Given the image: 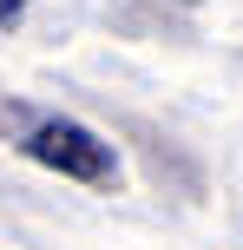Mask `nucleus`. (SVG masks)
Here are the masks:
<instances>
[{
  "label": "nucleus",
  "mask_w": 243,
  "mask_h": 250,
  "mask_svg": "<svg viewBox=\"0 0 243 250\" xmlns=\"http://www.w3.org/2000/svg\"><path fill=\"white\" fill-rule=\"evenodd\" d=\"M0 125H13L20 151L46 171L73 178V185H118V151L92 125H79L66 112H26V105H0Z\"/></svg>",
  "instance_id": "obj_1"
},
{
  "label": "nucleus",
  "mask_w": 243,
  "mask_h": 250,
  "mask_svg": "<svg viewBox=\"0 0 243 250\" xmlns=\"http://www.w3.org/2000/svg\"><path fill=\"white\" fill-rule=\"evenodd\" d=\"M20 13H26V0H0V26H13Z\"/></svg>",
  "instance_id": "obj_2"
},
{
  "label": "nucleus",
  "mask_w": 243,
  "mask_h": 250,
  "mask_svg": "<svg viewBox=\"0 0 243 250\" xmlns=\"http://www.w3.org/2000/svg\"><path fill=\"white\" fill-rule=\"evenodd\" d=\"M184 7H197V0H184Z\"/></svg>",
  "instance_id": "obj_3"
}]
</instances>
